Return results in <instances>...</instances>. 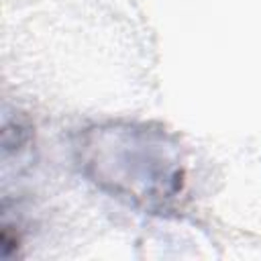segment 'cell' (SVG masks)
I'll use <instances>...</instances> for the list:
<instances>
[{
    "instance_id": "cell-1",
    "label": "cell",
    "mask_w": 261,
    "mask_h": 261,
    "mask_svg": "<svg viewBox=\"0 0 261 261\" xmlns=\"http://www.w3.org/2000/svg\"><path fill=\"white\" fill-rule=\"evenodd\" d=\"M86 171L112 194L145 208H161L181 190L179 165L163 135L143 126H100L82 145Z\"/></svg>"
}]
</instances>
